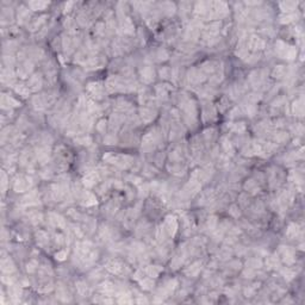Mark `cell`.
Returning a JSON list of instances; mask_svg holds the SVG:
<instances>
[{"label":"cell","instance_id":"cell-1","mask_svg":"<svg viewBox=\"0 0 305 305\" xmlns=\"http://www.w3.org/2000/svg\"><path fill=\"white\" fill-rule=\"evenodd\" d=\"M165 228L166 230L168 231L169 235H174L175 231H177V228H178V223H177V219L172 216H168L166 222H165Z\"/></svg>","mask_w":305,"mask_h":305},{"label":"cell","instance_id":"cell-2","mask_svg":"<svg viewBox=\"0 0 305 305\" xmlns=\"http://www.w3.org/2000/svg\"><path fill=\"white\" fill-rule=\"evenodd\" d=\"M248 47L250 48V49H254V50H258V49H262L263 48V45H265V43H263V41L262 39H260L259 37H256V36H251L250 38H249V41H248Z\"/></svg>","mask_w":305,"mask_h":305},{"label":"cell","instance_id":"cell-3","mask_svg":"<svg viewBox=\"0 0 305 305\" xmlns=\"http://www.w3.org/2000/svg\"><path fill=\"white\" fill-rule=\"evenodd\" d=\"M106 269L110 270L111 273H115V274H118V273H120V270L123 269V265L119 262V261H111V262H108V265H106Z\"/></svg>","mask_w":305,"mask_h":305},{"label":"cell","instance_id":"cell-4","mask_svg":"<svg viewBox=\"0 0 305 305\" xmlns=\"http://www.w3.org/2000/svg\"><path fill=\"white\" fill-rule=\"evenodd\" d=\"M87 90H88V92H90L93 97H98V98H100V94H101L103 88H101L100 83H98V82H92V83H90V85L87 86Z\"/></svg>","mask_w":305,"mask_h":305},{"label":"cell","instance_id":"cell-5","mask_svg":"<svg viewBox=\"0 0 305 305\" xmlns=\"http://www.w3.org/2000/svg\"><path fill=\"white\" fill-rule=\"evenodd\" d=\"M97 180H98V174L94 172H91L88 174H86V177L83 178V182L87 186H93L97 182Z\"/></svg>","mask_w":305,"mask_h":305},{"label":"cell","instance_id":"cell-6","mask_svg":"<svg viewBox=\"0 0 305 305\" xmlns=\"http://www.w3.org/2000/svg\"><path fill=\"white\" fill-rule=\"evenodd\" d=\"M42 82H41V79L37 76V75H34L30 80H29V88L32 91H37L39 87H41Z\"/></svg>","mask_w":305,"mask_h":305},{"label":"cell","instance_id":"cell-7","mask_svg":"<svg viewBox=\"0 0 305 305\" xmlns=\"http://www.w3.org/2000/svg\"><path fill=\"white\" fill-rule=\"evenodd\" d=\"M1 269H2V272H5V273H11L12 270H14V266H13V263L10 261V259H4L2 262H1Z\"/></svg>","mask_w":305,"mask_h":305},{"label":"cell","instance_id":"cell-8","mask_svg":"<svg viewBox=\"0 0 305 305\" xmlns=\"http://www.w3.org/2000/svg\"><path fill=\"white\" fill-rule=\"evenodd\" d=\"M141 74H142V78L144 79V81H147V82L152 81V78H154V72H152L150 68H148V67H147V68H143L142 72H141Z\"/></svg>","mask_w":305,"mask_h":305},{"label":"cell","instance_id":"cell-9","mask_svg":"<svg viewBox=\"0 0 305 305\" xmlns=\"http://www.w3.org/2000/svg\"><path fill=\"white\" fill-rule=\"evenodd\" d=\"M141 113H142L143 120H145V122H149V120H152V118H154V112H152V110H149V108H142L141 110Z\"/></svg>","mask_w":305,"mask_h":305},{"label":"cell","instance_id":"cell-10","mask_svg":"<svg viewBox=\"0 0 305 305\" xmlns=\"http://www.w3.org/2000/svg\"><path fill=\"white\" fill-rule=\"evenodd\" d=\"M76 288H78V291H79V293H80L81 296H87L88 292H90L87 285H85L83 283H78L76 284Z\"/></svg>","mask_w":305,"mask_h":305},{"label":"cell","instance_id":"cell-11","mask_svg":"<svg viewBox=\"0 0 305 305\" xmlns=\"http://www.w3.org/2000/svg\"><path fill=\"white\" fill-rule=\"evenodd\" d=\"M161 272V268L159 267V266H152V267H148L147 269V273L149 274V275H152V278H155V277H157V274Z\"/></svg>","mask_w":305,"mask_h":305},{"label":"cell","instance_id":"cell-12","mask_svg":"<svg viewBox=\"0 0 305 305\" xmlns=\"http://www.w3.org/2000/svg\"><path fill=\"white\" fill-rule=\"evenodd\" d=\"M101 290H103V292H105V293H112L113 291H115V286H113V284H111V283H104L103 285H101Z\"/></svg>","mask_w":305,"mask_h":305},{"label":"cell","instance_id":"cell-13","mask_svg":"<svg viewBox=\"0 0 305 305\" xmlns=\"http://www.w3.org/2000/svg\"><path fill=\"white\" fill-rule=\"evenodd\" d=\"M16 92L17 93H20V94H23L24 97H26L27 94H29V87H26V86H24V85H17L16 86Z\"/></svg>","mask_w":305,"mask_h":305},{"label":"cell","instance_id":"cell-14","mask_svg":"<svg viewBox=\"0 0 305 305\" xmlns=\"http://www.w3.org/2000/svg\"><path fill=\"white\" fill-rule=\"evenodd\" d=\"M30 5V7L32 10H39V9H43L47 6V2H43V1H32V2H30L29 4Z\"/></svg>","mask_w":305,"mask_h":305},{"label":"cell","instance_id":"cell-15","mask_svg":"<svg viewBox=\"0 0 305 305\" xmlns=\"http://www.w3.org/2000/svg\"><path fill=\"white\" fill-rule=\"evenodd\" d=\"M132 24H131V22H130V19L129 18H125L124 19V23H123V30L125 31V32H132Z\"/></svg>","mask_w":305,"mask_h":305},{"label":"cell","instance_id":"cell-16","mask_svg":"<svg viewBox=\"0 0 305 305\" xmlns=\"http://www.w3.org/2000/svg\"><path fill=\"white\" fill-rule=\"evenodd\" d=\"M297 234H298V226H297L296 224H291L288 226L287 235L291 236V237H295V236H297Z\"/></svg>","mask_w":305,"mask_h":305},{"label":"cell","instance_id":"cell-17","mask_svg":"<svg viewBox=\"0 0 305 305\" xmlns=\"http://www.w3.org/2000/svg\"><path fill=\"white\" fill-rule=\"evenodd\" d=\"M295 112H296L298 116H302V113H303V105H302V100H299V101H297L295 103Z\"/></svg>","mask_w":305,"mask_h":305},{"label":"cell","instance_id":"cell-18","mask_svg":"<svg viewBox=\"0 0 305 305\" xmlns=\"http://www.w3.org/2000/svg\"><path fill=\"white\" fill-rule=\"evenodd\" d=\"M200 263H194V265H192L191 266V268L187 270V273L191 274V275H194V274H197L198 272H199V269H200Z\"/></svg>","mask_w":305,"mask_h":305},{"label":"cell","instance_id":"cell-19","mask_svg":"<svg viewBox=\"0 0 305 305\" xmlns=\"http://www.w3.org/2000/svg\"><path fill=\"white\" fill-rule=\"evenodd\" d=\"M141 284H142V287L145 288V290H150L152 286L154 285L152 280H150V279H143V280L141 281Z\"/></svg>","mask_w":305,"mask_h":305},{"label":"cell","instance_id":"cell-20","mask_svg":"<svg viewBox=\"0 0 305 305\" xmlns=\"http://www.w3.org/2000/svg\"><path fill=\"white\" fill-rule=\"evenodd\" d=\"M36 266H37L36 261H31L30 263H27V270L29 272H34L36 269Z\"/></svg>","mask_w":305,"mask_h":305},{"label":"cell","instance_id":"cell-21","mask_svg":"<svg viewBox=\"0 0 305 305\" xmlns=\"http://www.w3.org/2000/svg\"><path fill=\"white\" fill-rule=\"evenodd\" d=\"M66 255H67V251L66 250L60 251V253H57V254H56V259H59V260H64Z\"/></svg>","mask_w":305,"mask_h":305},{"label":"cell","instance_id":"cell-22","mask_svg":"<svg viewBox=\"0 0 305 305\" xmlns=\"http://www.w3.org/2000/svg\"><path fill=\"white\" fill-rule=\"evenodd\" d=\"M284 73V68H283V66H278L277 68H275V71H274V75L277 76L278 75V78H279V75H281Z\"/></svg>","mask_w":305,"mask_h":305},{"label":"cell","instance_id":"cell-23","mask_svg":"<svg viewBox=\"0 0 305 305\" xmlns=\"http://www.w3.org/2000/svg\"><path fill=\"white\" fill-rule=\"evenodd\" d=\"M216 217H211L210 219H209V228H214L216 225Z\"/></svg>","mask_w":305,"mask_h":305},{"label":"cell","instance_id":"cell-24","mask_svg":"<svg viewBox=\"0 0 305 305\" xmlns=\"http://www.w3.org/2000/svg\"><path fill=\"white\" fill-rule=\"evenodd\" d=\"M105 126H106L105 120H101V122L99 123V125H98V130H100V131H104V130H105Z\"/></svg>","mask_w":305,"mask_h":305},{"label":"cell","instance_id":"cell-25","mask_svg":"<svg viewBox=\"0 0 305 305\" xmlns=\"http://www.w3.org/2000/svg\"><path fill=\"white\" fill-rule=\"evenodd\" d=\"M230 212H231L234 216H236V217L238 216V214H236V206H231V210H230Z\"/></svg>","mask_w":305,"mask_h":305}]
</instances>
